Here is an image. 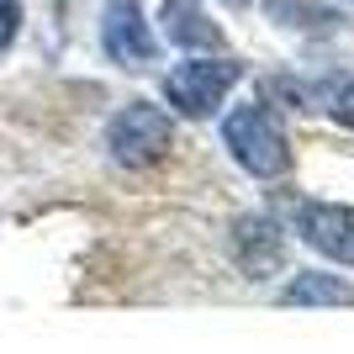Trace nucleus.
<instances>
[{"mask_svg": "<svg viewBox=\"0 0 354 354\" xmlns=\"http://www.w3.org/2000/svg\"><path fill=\"white\" fill-rule=\"evenodd\" d=\"M222 148L238 159V169H249L254 180H275L291 169V138H286L275 106L265 101H249V106H233L222 117Z\"/></svg>", "mask_w": 354, "mask_h": 354, "instance_id": "1", "label": "nucleus"}, {"mask_svg": "<svg viewBox=\"0 0 354 354\" xmlns=\"http://www.w3.org/2000/svg\"><path fill=\"white\" fill-rule=\"evenodd\" d=\"M238 80H243V64L238 59H222V53L185 59V64H175V69L164 74V101H169V111H180V117H212Z\"/></svg>", "mask_w": 354, "mask_h": 354, "instance_id": "2", "label": "nucleus"}, {"mask_svg": "<svg viewBox=\"0 0 354 354\" xmlns=\"http://www.w3.org/2000/svg\"><path fill=\"white\" fill-rule=\"evenodd\" d=\"M106 148H111V159L127 164V169H148V164H159L164 153L175 148V122H169L164 106L133 101L106 122Z\"/></svg>", "mask_w": 354, "mask_h": 354, "instance_id": "3", "label": "nucleus"}, {"mask_svg": "<svg viewBox=\"0 0 354 354\" xmlns=\"http://www.w3.org/2000/svg\"><path fill=\"white\" fill-rule=\"evenodd\" d=\"M296 238L317 249L323 259H339V265H354V207H339V201H301L296 207Z\"/></svg>", "mask_w": 354, "mask_h": 354, "instance_id": "4", "label": "nucleus"}, {"mask_svg": "<svg viewBox=\"0 0 354 354\" xmlns=\"http://www.w3.org/2000/svg\"><path fill=\"white\" fill-rule=\"evenodd\" d=\"M101 48L111 64H127V69H143L153 64L159 43L143 21V6L138 0H106V16H101Z\"/></svg>", "mask_w": 354, "mask_h": 354, "instance_id": "5", "label": "nucleus"}, {"mask_svg": "<svg viewBox=\"0 0 354 354\" xmlns=\"http://www.w3.org/2000/svg\"><path fill=\"white\" fill-rule=\"evenodd\" d=\"M233 254H238V265L249 270L254 281H265V275H275L281 259H286V233L270 217H238L233 222Z\"/></svg>", "mask_w": 354, "mask_h": 354, "instance_id": "6", "label": "nucleus"}, {"mask_svg": "<svg viewBox=\"0 0 354 354\" xmlns=\"http://www.w3.org/2000/svg\"><path fill=\"white\" fill-rule=\"evenodd\" d=\"M354 286L333 270H296L281 286V307H349Z\"/></svg>", "mask_w": 354, "mask_h": 354, "instance_id": "7", "label": "nucleus"}, {"mask_svg": "<svg viewBox=\"0 0 354 354\" xmlns=\"http://www.w3.org/2000/svg\"><path fill=\"white\" fill-rule=\"evenodd\" d=\"M159 21H164V37L180 48H222V27L207 21V11L196 0H164Z\"/></svg>", "mask_w": 354, "mask_h": 354, "instance_id": "8", "label": "nucleus"}, {"mask_svg": "<svg viewBox=\"0 0 354 354\" xmlns=\"http://www.w3.org/2000/svg\"><path fill=\"white\" fill-rule=\"evenodd\" d=\"M265 16L281 21V27H291V32H333V27H344V11L317 6V0H270Z\"/></svg>", "mask_w": 354, "mask_h": 354, "instance_id": "9", "label": "nucleus"}, {"mask_svg": "<svg viewBox=\"0 0 354 354\" xmlns=\"http://www.w3.org/2000/svg\"><path fill=\"white\" fill-rule=\"evenodd\" d=\"M328 111L344 122V127H354V80H344V85H333V95H328Z\"/></svg>", "mask_w": 354, "mask_h": 354, "instance_id": "10", "label": "nucleus"}, {"mask_svg": "<svg viewBox=\"0 0 354 354\" xmlns=\"http://www.w3.org/2000/svg\"><path fill=\"white\" fill-rule=\"evenodd\" d=\"M16 21H21V6H16V0H0V48L16 37Z\"/></svg>", "mask_w": 354, "mask_h": 354, "instance_id": "11", "label": "nucleus"}]
</instances>
